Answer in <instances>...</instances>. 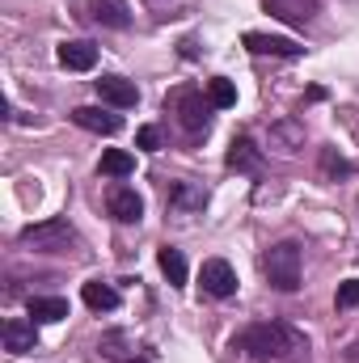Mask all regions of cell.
Masks as SVG:
<instances>
[{
    "mask_svg": "<svg viewBox=\"0 0 359 363\" xmlns=\"http://www.w3.org/2000/svg\"><path fill=\"white\" fill-rule=\"evenodd\" d=\"M237 347L254 363H304L309 359V338L296 325H287V321H263V325L245 330Z\"/></svg>",
    "mask_w": 359,
    "mask_h": 363,
    "instance_id": "6da1fadb",
    "label": "cell"
},
{
    "mask_svg": "<svg viewBox=\"0 0 359 363\" xmlns=\"http://www.w3.org/2000/svg\"><path fill=\"white\" fill-rule=\"evenodd\" d=\"M263 274L270 279V287L279 291H296L300 287V245L296 241H279L263 254Z\"/></svg>",
    "mask_w": 359,
    "mask_h": 363,
    "instance_id": "7a4b0ae2",
    "label": "cell"
},
{
    "mask_svg": "<svg viewBox=\"0 0 359 363\" xmlns=\"http://www.w3.org/2000/svg\"><path fill=\"white\" fill-rule=\"evenodd\" d=\"M21 241H26V245H34V250H68V245L77 241V233H72V224H68L64 216H55V220L30 224V228L21 233Z\"/></svg>",
    "mask_w": 359,
    "mask_h": 363,
    "instance_id": "3957f363",
    "label": "cell"
},
{
    "mask_svg": "<svg viewBox=\"0 0 359 363\" xmlns=\"http://www.w3.org/2000/svg\"><path fill=\"white\" fill-rule=\"evenodd\" d=\"M174 106H178V118L190 135H203V131H207V123H211V114H207L211 101H203L199 89H182L178 97H174Z\"/></svg>",
    "mask_w": 359,
    "mask_h": 363,
    "instance_id": "277c9868",
    "label": "cell"
},
{
    "mask_svg": "<svg viewBox=\"0 0 359 363\" xmlns=\"http://www.w3.org/2000/svg\"><path fill=\"white\" fill-rule=\"evenodd\" d=\"M203 291H207V296H216V300H228V296L237 291V271H233L224 258L203 262Z\"/></svg>",
    "mask_w": 359,
    "mask_h": 363,
    "instance_id": "5b68a950",
    "label": "cell"
},
{
    "mask_svg": "<svg viewBox=\"0 0 359 363\" xmlns=\"http://www.w3.org/2000/svg\"><path fill=\"white\" fill-rule=\"evenodd\" d=\"M263 9L270 17L287 21V26H304V21L317 17V0H263Z\"/></svg>",
    "mask_w": 359,
    "mask_h": 363,
    "instance_id": "8992f818",
    "label": "cell"
},
{
    "mask_svg": "<svg viewBox=\"0 0 359 363\" xmlns=\"http://www.w3.org/2000/svg\"><path fill=\"white\" fill-rule=\"evenodd\" d=\"M97 97H101L106 106H114V110H127V106L140 101V89H136L127 77H101V81H97Z\"/></svg>",
    "mask_w": 359,
    "mask_h": 363,
    "instance_id": "52a82bcc",
    "label": "cell"
},
{
    "mask_svg": "<svg viewBox=\"0 0 359 363\" xmlns=\"http://www.w3.org/2000/svg\"><path fill=\"white\" fill-rule=\"evenodd\" d=\"M72 123L85 127V131H97V135H114L123 127V118L110 114V110H101V106H77L72 110Z\"/></svg>",
    "mask_w": 359,
    "mask_h": 363,
    "instance_id": "ba28073f",
    "label": "cell"
},
{
    "mask_svg": "<svg viewBox=\"0 0 359 363\" xmlns=\"http://www.w3.org/2000/svg\"><path fill=\"white\" fill-rule=\"evenodd\" d=\"M110 216H114L118 224H140L144 199H140L131 186H118V190H110Z\"/></svg>",
    "mask_w": 359,
    "mask_h": 363,
    "instance_id": "9c48e42d",
    "label": "cell"
},
{
    "mask_svg": "<svg viewBox=\"0 0 359 363\" xmlns=\"http://www.w3.org/2000/svg\"><path fill=\"white\" fill-rule=\"evenodd\" d=\"M245 47H250L254 55H287V60L304 51V47H300V43H292V38H279V34H258V30H250V34H245Z\"/></svg>",
    "mask_w": 359,
    "mask_h": 363,
    "instance_id": "30bf717a",
    "label": "cell"
},
{
    "mask_svg": "<svg viewBox=\"0 0 359 363\" xmlns=\"http://www.w3.org/2000/svg\"><path fill=\"white\" fill-rule=\"evenodd\" d=\"M270 148L283 152V157L300 152V148H304V127H300L296 118H279V123L270 127Z\"/></svg>",
    "mask_w": 359,
    "mask_h": 363,
    "instance_id": "8fae6325",
    "label": "cell"
},
{
    "mask_svg": "<svg viewBox=\"0 0 359 363\" xmlns=\"http://www.w3.org/2000/svg\"><path fill=\"white\" fill-rule=\"evenodd\" d=\"M4 351L9 355H26V351H34V321H26V317H13V321H4Z\"/></svg>",
    "mask_w": 359,
    "mask_h": 363,
    "instance_id": "7c38bea8",
    "label": "cell"
},
{
    "mask_svg": "<svg viewBox=\"0 0 359 363\" xmlns=\"http://www.w3.org/2000/svg\"><path fill=\"white\" fill-rule=\"evenodd\" d=\"M60 64H64V68H72V72H89L93 64H97V47L85 43V38L64 43V47H60Z\"/></svg>",
    "mask_w": 359,
    "mask_h": 363,
    "instance_id": "4fadbf2b",
    "label": "cell"
},
{
    "mask_svg": "<svg viewBox=\"0 0 359 363\" xmlns=\"http://www.w3.org/2000/svg\"><path fill=\"white\" fill-rule=\"evenodd\" d=\"M258 165H263V157H258L254 140H250V135L233 140V148H228V169H245V174H258Z\"/></svg>",
    "mask_w": 359,
    "mask_h": 363,
    "instance_id": "5bb4252c",
    "label": "cell"
},
{
    "mask_svg": "<svg viewBox=\"0 0 359 363\" xmlns=\"http://www.w3.org/2000/svg\"><path fill=\"white\" fill-rule=\"evenodd\" d=\"M93 17L110 30H127L131 26V9L123 0H93Z\"/></svg>",
    "mask_w": 359,
    "mask_h": 363,
    "instance_id": "9a60e30c",
    "label": "cell"
},
{
    "mask_svg": "<svg viewBox=\"0 0 359 363\" xmlns=\"http://www.w3.org/2000/svg\"><path fill=\"white\" fill-rule=\"evenodd\" d=\"M26 308H30V321H64L68 317V300H60V296H34Z\"/></svg>",
    "mask_w": 359,
    "mask_h": 363,
    "instance_id": "2e32d148",
    "label": "cell"
},
{
    "mask_svg": "<svg viewBox=\"0 0 359 363\" xmlns=\"http://www.w3.org/2000/svg\"><path fill=\"white\" fill-rule=\"evenodd\" d=\"M81 296H85V304H89V308H97V313L118 308V291H114L110 283H101V279H89V283L81 287Z\"/></svg>",
    "mask_w": 359,
    "mask_h": 363,
    "instance_id": "e0dca14e",
    "label": "cell"
},
{
    "mask_svg": "<svg viewBox=\"0 0 359 363\" xmlns=\"http://www.w3.org/2000/svg\"><path fill=\"white\" fill-rule=\"evenodd\" d=\"M157 262H161V271L170 279V287H186V258H182V250L165 245V250L157 254Z\"/></svg>",
    "mask_w": 359,
    "mask_h": 363,
    "instance_id": "ac0fdd59",
    "label": "cell"
},
{
    "mask_svg": "<svg viewBox=\"0 0 359 363\" xmlns=\"http://www.w3.org/2000/svg\"><path fill=\"white\" fill-rule=\"evenodd\" d=\"M136 169V157L131 152H123V148H106L101 152V174L106 178H127Z\"/></svg>",
    "mask_w": 359,
    "mask_h": 363,
    "instance_id": "d6986e66",
    "label": "cell"
},
{
    "mask_svg": "<svg viewBox=\"0 0 359 363\" xmlns=\"http://www.w3.org/2000/svg\"><path fill=\"white\" fill-rule=\"evenodd\" d=\"M207 101H211L216 110L237 106V85H233V81H224V77H211V81H207Z\"/></svg>",
    "mask_w": 359,
    "mask_h": 363,
    "instance_id": "ffe728a7",
    "label": "cell"
},
{
    "mask_svg": "<svg viewBox=\"0 0 359 363\" xmlns=\"http://www.w3.org/2000/svg\"><path fill=\"white\" fill-rule=\"evenodd\" d=\"M136 144H140L144 152H157V148H161V131H157V127H140V131H136Z\"/></svg>",
    "mask_w": 359,
    "mask_h": 363,
    "instance_id": "44dd1931",
    "label": "cell"
},
{
    "mask_svg": "<svg viewBox=\"0 0 359 363\" xmlns=\"http://www.w3.org/2000/svg\"><path fill=\"white\" fill-rule=\"evenodd\" d=\"M347 169H351V165H347L334 148H326V152H321V174H347Z\"/></svg>",
    "mask_w": 359,
    "mask_h": 363,
    "instance_id": "7402d4cb",
    "label": "cell"
},
{
    "mask_svg": "<svg viewBox=\"0 0 359 363\" xmlns=\"http://www.w3.org/2000/svg\"><path fill=\"white\" fill-rule=\"evenodd\" d=\"M355 304H359V279H347L338 287V308H355Z\"/></svg>",
    "mask_w": 359,
    "mask_h": 363,
    "instance_id": "603a6c76",
    "label": "cell"
}]
</instances>
